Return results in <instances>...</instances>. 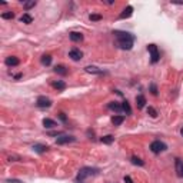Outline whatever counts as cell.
<instances>
[{
	"instance_id": "603a6c76",
	"label": "cell",
	"mask_w": 183,
	"mask_h": 183,
	"mask_svg": "<svg viewBox=\"0 0 183 183\" xmlns=\"http://www.w3.org/2000/svg\"><path fill=\"white\" fill-rule=\"evenodd\" d=\"M100 140H102V143L110 144L112 142H113V140H114V137H113V136H110V135H107V136H103V137H102V139H100Z\"/></svg>"
},
{
	"instance_id": "cb8c5ba5",
	"label": "cell",
	"mask_w": 183,
	"mask_h": 183,
	"mask_svg": "<svg viewBox=\"0 0 183 183\" xmlns=\"http://www.w3.org/2000/svg\"><path fill=\"white\" fill-rule=\"evenodd\" d=\"M132 163H133V165H139V166H143V165H144L143 160L139 159L137 156H132Z\"/></svg>"
},
{
	"instance_id": "4316f807",
	"label": "cell",
	"mask_w": 183,
	"mask_h": 183,
	"mask_svg": "<svg viewBox=\"0 0 183 183\" xmlns=\"http://www.w3.org/2000/svg\"><path fill=\"white\" fill-rule=\"evenodd\" d=\"M89 19H90L92 22H97V20H102V16H100V15H90Z\"/></svg>"
},
{
	"instance_id": "5b68a950",
	"label": "cell",
	"mask_w": 183,
	"mask_h": 183,
	"mask_svg": "<svg viewBox=\"0 0 183 183\" xmlns=\"http://www.w3.org/2000/svg\"><path fill=\"white\" fill-rule=\"evenodd\" d=\"M36 106L40 107V109H46V107H50L52 106V100L46 97V96H39L37 97V102H36Z\"/></svg>"
},
{
	"instance_id": "7a4b0ae2",
	"label": "cell",
	"mask_w": 183,
	"mask_h": 183,
	"mask_svg": "<svg viewBox=\"0 0 183 183\" xmlns=\"http://www.w3.org/2000/svg\"><path fill=\"white\" fill-rule=\"evenodd\" d=\"M99 173V169H96V167H82L79 170V175H77V177H76V180L77 182H83L86 177H90V176H95Z\"/></svg>"
},
{
	"instance_id": "44dd1931",
	"label": "cell",
	"mask_w": 183,
	"mask_h": 183,
	"mask_svg": "<svg viewBox=\"0 0 183 183\" xmlns=\"http://www.w3.org/2000/svg\"><path fill=\"white\" fill-rule=\"evenodd\" d=\"M50 63H52V56H50V55H43V56H42V64L49 66Z\"/></svg>"
},
{
	"instance_id": "6da1fadb",
	"label": "cell",
	"mask_w": 183,
	"mask_h": 183,
	"mask_svg": "<svg viewBox=\"0 0 183 183\" xmlns=\"http://www.w3.org/2000/svg\"><path fill=\"white\" fill-rule=\"evenodd\" d=\"M116 36V43H117V47L123 49V50H130L133 47V43H135V37L128 32H114Z\"/></svg>"
},
{
	"instance_id": "9c48e42d",
	"label": "cell",
	"mask_w": 183,
	"mask_h": 183,
	"mask_svg": "<svg viewBox=\"0 0 183 183\" xmlns=\"http://www.w3.org/2000/svg\"><path fill=\"white\" fill-rule=\"evenodd\" d=\"M175 165H176V173H177V176L183 177V162L180 159H176Z\"/></svg>"
},
{
	"instance_id": "9a60e30c",
	"label": "cell",
	"mask_w": 183,
	"mask_h": 183,
	"mask_svg": "<svg viewBox=\"0 0 183 183\" xmlns=\"http://www.w3.org/2000/svg\"><path fill=\"white\" fill-rule=\"evenodd\" d=\"M132 13H133V7H132V6H128V7L123 10V13L120 15V19H126V17H130V16H132Z\"/></svg>"
},
{
	"instance_id": "52a82bcc",
	"label": "cell",
	"mask_w": 183,
	"mask_h": 183,
	"mask_svg": "<svg viewBox=\"0 0 183 183\" xmlns=\"http://www.w3.org/2000/svg\"><path fill=\"white\" fill-rule=\"evenodd\" d=\"M69 57L72 59V60H74V62H77V60H80L82 57H83V53L80 52L79 49H72L70 52H69Z\"/></svg>"
},
{
	"instance_id": "4dcf8cb0",
	"label": "cell",
	"mask_w": 183,
	"mask_h": 183,
	"mask_svg": "<svg viewBox=\"0 0 183 183\" xmlns=\"http://www.w3.org/2000/svg\"><path fill=\"white\" fill-rule=\"evenodd\" d=\"M60 119L63 120V122H66V116H64V113H60Z\"/></svg>"
},
{
	"instance_id": "3957f363",
	"label": "cell",
	"mask_w": 183,
	"mask_h": 183,
	"mask_svg": "<svg viewBox=\"0 0 183 183\" xmlns=\"http://www.w3.org/2000/svg\"><path fill=\"white\" fill-rule=\"evenodd\" d=\"M147 50H149V53H150L152 63H157V62H159V59H160L157 46H156V44H149V46H147Z\"/></svg>"
},
{
	"instance_id": "7402d4cb",
	"label": "cell",
	"mask_w": 183,
	"mask_h": 183,
	"mask_svg": "<svg viewBox=\"0 0 183 183\" xmlns=\"http://www.w3.org/2000/svg\"><path fill=\"white\" fill-rule=\"evenodd\" d=\"M122 109L126 112V114H130V113H132V107H130V104H129L128 100H125V102L122 103Z\"/></svg>"
},
{
	"instance_id": "1f68e13d",
	"label": "cell",
	"mask_w": 183,
	"mask_h": 183,
	"mask_svg": "<svg viewBox=\"0 0 183 183\" xmlns=\"http://www.w3.org/2000/svg\"><path fill=\"white\" fill-rule=\"evenodd\" d=\"M180 133H182V136H183V128H182V130H180Z\"/></svg>"
},
{
	"instance_id": "f546056e",
	"label": "cell",
	"mask_w": 183,
	"mask_h": 183,
	"mask_svg": "<svg viewBox=\"0 0 183 183\" xmlns=\"http://www.w3.org/2000/svg\"><path fill=\"white\" fill-rule=\"evenodd\" d=\"M125 183H133V180L130 179V176H126V177H125Z\"/></svg>"
},
{
	"instance_id": "ac0fdd59",
	"label": "cell",
	"mask_w": 183,
	"mask_h": 183,
	"mask_svg": "<svg viewBox=\"0 0 183 183\" xmlns=\"http://www.w3.org/2000/svg\"><path fill=\"white\" fill-rule=\"evenodd\" d=\"M33 149H34V152H37V153H43V152L47 150L49 147L46 146V144H34Z\"/></svg>"
},
{
	"instance_id": "277c9868",
	"label": "cell",
	"mask_w": 183,
	"mask_h": 183,
	"mask_svg": "<svg viewBox=\"0 0 183 183\" xmlns=\"http://www.w3.org/2000/svg\"><path fill=\"white\" fill-rule=\"evenodd\" d=\"M150 150L153 152L155 155H157L160 152L166 150V144L163 143V142H160V140H155V142L150 143Z\"/></svg>"
},
{
	"instance_id": "484cf974",
	"label": "cell",
	"mask_w": 183,
	"mask_h": 183,
	"mask_svg": "<svg viewBox=\"0 0 183 183\" xmlns=\"http://www.w3.org/2000/svg\"><path fill=\"white\" fill-rule=\"evenodd\" d=\"M23 6H24V9H26V10H29V9H32V7H34V6H36V1H34V0H33V1H26Z\"/></svg>"
},
{
	"instance_id": "e0dca14e",
	"label": "cell",
	"mask_w": 183,
	"mask_h": 183,
	"mask_svg": "<svg viewBox=\"0 0 183 183\" xmlns=\"http://www.w3.org/2000/svg\"><path fill=\"white\" fill-rule=\"evenodd\" d=\"M20 22H22V23H26V24H30L33 22V17L30 16L29 13H24L23 16L20 17Z\"/></svg>"
},
{
	"instance_id": "30bf717a",
	"label": "cell",
	"mask_w": 183,
	"mask_h": 183,
	"mask_svg": "<svg viewBox=\"0 0 183 183\" xmlns=\"http://www.w3.org/2000/svg\"><path fill=\"white\" fill-rule=\"evenodd\" d=\"M123 122H125V116H122V114H116V116L112 117V123H113L114 126H120Z\"/></svg>"
},
{
	"instance_id": "7c38bea8",
	"label": "cell",
	"mask_w": 183,
	"mask_h": 183,
	"mask_svg": "<svg viewBox=\"0 0 183 183\" xmlns=\"http://www.w3.org/2000/svg\"><path fill=\"white\" fill-rule=\"evenodd\" d=\"M107 107L113 112H117V113H120V112L123 110V109H122V104H119L117 102H110V103L107 104Z\"/></svg>"
},
{
	"instance_id": "f1b7e54d",
	"label": "cell",
	"mask_w": 183,
	"mask_h": 183,
	"mask_svg": "<svg viewBox=\"0 0 183 183\" xmlns=\"http://www.w3.org/2000/svg\"><path fill=\"white\" fill-rule=\"evenodd\" d=\"M150 90H152V95H157V89H156V85H150Z\"/></svg>"
},
{
	"instance_id": "ba28073f",
	"label": "cell",
	"mask_w": 183,
	"mask_h": 183,
	"mask_svg": "<svg viewBox=\"0 0 183 183\" xmlns=\"http://www.w3.org/2000/svg\"><path fill=\"white\" fill-rule=\"evenodd\" d=\"M19 63H20V60L17 59L16 56H9L7 59H6V64H7L9 67H15Z\"/></svg>"
},
{
	"instance_id": "d6986e66",
	"label": "cell",
	"mask_w": 183,
	"mask_h": 183,
	"mask_svg": "<svg viewBox=\"0 0 183 183\" xmlns=\"http://www.w3.org/2000/svg\"><path fill=\"white\" fill-rule=\"evenodd\" d=\"M53 87L57 89V90H64V89H66V83L62 82V80H57V82L53 83Z\"/></svg>"
},
{
	"instance_id": "83f0119b",
	"label": "cell",
	"mask_w": 183,
	"mask_h": 183,
	"mask_svg": "<svg viewBox=\"0 0 183 183\" xmlns=\"http://www.w3.org/2000/svg\"><path fill=\"white\" fill-rule=\"evenodd\" d=\"M147 113H149V114H150L152 117H156V116H157V112L155 110V109H153V107H147Z\"/></svg>"
},
{
	"instance_id": "8fae6325",
	"label": "cell",
	"mask_w": 183,
	"mask_h": 183,
	"mask_svg": "<svg viewBox=\"0 0 183 183\" xmlns=\"http://www.w3.org/2000/svg\"><path fill=\"white\" fill-rule=\"evenodd\" d=\"M136 104H137V107H139V109H143L144 104H146V97H144L143 95L136 96Z\"/></svg>"
},
{
	"instance_id": "4fadbf2b",
	"label": "cell",
	"mask_w": 183,
	"mask_h": 183,
	"mask_svg": "<svg viewBox=\"0 0 183 183\" xmlns=\"http://www.w3.org/2000/svg\"><path fill=\"white\" fill-rule=\"evenodd\" d=\"M43 126H44V128H47V129H53V128H56V126H57V123H56L55 120L46 117V119H43Z\"/></svg>"
},
{
	"instance_id": "ffe728a7",
	"label": "cell",
	"mask_w": 183,
	"mask_h": 183,
	"mask_svg": "<svg viewBox=\"0 0 183 183\" xmlns=\"http://www.w3.org/2000/svg\"><path fill=\"white\" fill-rule=\"evenodd\" d=\"M85 70H86L87 73H93V74H100V73H102V70H99L96 66H87Z\"/></svg>"
},
{
	"instance_id": "8992f818",
	"label": "cell",
	"mask_w": 183,
	"mask_h": 183,
	"mask_svg": "<svg viewBox=\"0 0 183 183\" xmlns=\"http://www.w3.org/2000/svg\"><path fill=\"white\" fill-rule=\"evenodd\" d=\"M76 140V137L73 136H69V135H60V137L56 139V143L57 144H67V143H72Z\"/></svg>"
},
{
	"instance_id": "d4e9b609",
	"label": "cell",
	"mask_w": 183,
	"mask_h": 183,
	"mask_svg": "<svg viewBox=\"0 0 183 183\" xmlns=\"http://www.w3.org/2000/svg\"><path fill=\"white\" fill-rule=\"evenodd\" d=\"M1 17H3V19H13V17H15V13H13V12H4V13H1Z\"/></svg>"
},
{
	"instance_id": "5bb4252c",
	"label": "cell",
	"mask_w": 183,
	"mask_h": 183,
	"mask_svg": "<svg viewBox=\"0 0 183 183\" xmlns=\"http://www.w3.org/2000/svg\"><path fill=\"white\" fill-rule=\"evenodd\" d=\"M69 37L72 42H82L83 40V34L82 33H77V32H72L69 34Z\"/></svg>"
},
{
	"instance_id": "2e32d148",
	"label": "cell",
	"mask_w": 183,
	"mask_h": 183,
	"mask_svg": "<svg viewBox=\"0 0 183 183\" xmlns=\"http://www.w3.org/2000/svg\"><path fill=\"white\" fill-rule=\"evenodd\" d=\"M55 72L57 73V74H62V76H66V74H67V69L64 67L63 64H59V66H56V67H55Z\"/></svg>"
}]
</instances>
